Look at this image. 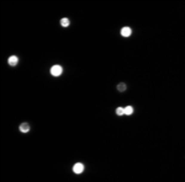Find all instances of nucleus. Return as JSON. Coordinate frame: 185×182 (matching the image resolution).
Instances as JSON below:
<instances>
[{
    "label": "nucleus",
    "instance_id": "4",
    "mask_svg": "<svg viewBox=\"0 0 185 182\" xmlns=\"http://www.w3.org/2000/svg\"><path fill=\"white\" fill-rule=\"evenodd\" d=\"M18 131H20L22 134L30 133V131H31V124H30L29 122H22V123H20V125H18Z\"/></svg>",
    "mask_w": 185,
    "mask_h": 182
},
{
    "label": "nucleus",
    "instance_id": "2",
    "mask_svg": "<svg viewBox=\"0 0 185 182\" xmlns=\"http://www.w3.org/2000/svg\"><path fill=\"white\" fill-rule=\"evenodd\" d=\"M72 171H73V174H74V175H81L83 172L85 171V165H84L83 162L78 161V162H75V164L73 165Z\"/></svg>",
    "mask_w": 185,
    "mask_h": 182
},
{
    "label": "nucleus",
    "instance_id": "8",
    "mask_svg": "<svg viewBox=\"0 0 185 182\" xmlns=\"http://www.w3.org/2000/svg\"><path fill=\"white\" fill-rule=\"evenodd\" d=\"M116 90L118 91V92H125V91H127V84L126 83H118L116 85Z\"/></svg>",
    "mask_w": 185,
    "mask_h": 182
},
{
    "label": "nucleus",
    "instance_id": "7",
    "mask_svg": "<svg viewBox=\"0 0 185 182\" xmlns=\"http://www.w3.org/2000/svg\"><path fill=\"white\" fill-rule=\"evenodd\" d=\"M124 108H125V116H132L135 113V107L131 105H127Z\"/></svg>",
    "mask_w": 185,
    "mask_h": 182
},
{
    "label": "nucleus",
    "instance_id": "5",
    "mask_svg": "<svg viewBox=\"0 0 185 182\" xmlns=\"http://www.w3.org/2000/svg\"><path fill=\"white\" fill-rule=\"evenodd\" d=\"M18 60L20 59H18V57L16 56V54H11V56L7 58V64H9V67L14 68V67H16L18 64Z\"/></svg>",
    "mask_w": 185,
    "mask_h": 182
},
{
    "label": "nucleus",
    "instance_id": "3",
    "mask_svg": "<svg viewBox=\"0 0 185 182\" xmlns=\"http://www.w3.org/2000/svg\"><path fill=\"white\" fill-rule=\"evenodd\" d=\"M120 34L124 38H128L132 36V29L130 26H124L121 30H120Z\"/></svg>",
    "mask_w": 185,
    "mask_h": 182
},
{
    "label": "nucleus",
    "instance_id": "9",
    "mask_svg": "<svg viewBox=\"0 0 185 182\" xmlns=\"http://www.w3.org/2000/svg\"><path fill=\"white\" fill-rule=\"evenodd\" d=\"M115 114H116L117 117H122V116H125V108L121 107V106L116 107V108H115Z\"/></svg>",
    "mask_w": 185,
    "mask_h": 182
},
{
    "label": "nucleus",
    "instance_id": "6",
    "mask_svg": "<svg viewBox=\"0 0 185 182\" xmlns=\"http://www.w3.org/2000/svg\"><path fill=\"white\" fill-rule=\"evenodd\" d=\"M59 25L63 27V29H67V27L70 26V20L68 19V17H62V19L59 20Z\"/></svg>",
    "mask_w": 185,
    "mask_h": 182
},
{
    "label": "nucleus",
    "instance_id": "1",
    "mask_svg": "<svg viewBox=\"0 0 185 182\" xmlns=\"http://www.w3.org/2000/svg\"><path fill=\"white\" fill-rule=\"evenodd\" d=\"M50 74L53 76V78H59L62 74H63V67L61 64H53L51 68H50Z\"/></svg>",
    "mask_w": 185,
    "mask_h": 182
}]
</instances>
